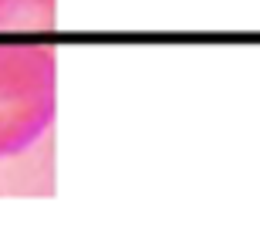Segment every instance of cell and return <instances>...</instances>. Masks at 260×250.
<instances>
[{"mask_svg": "<svg viewBox=\"0 0 260 250\" xmlns=\"http://www.w3.org/2000/svg\"><path fill=\"white\" fill-rule=\"evenodd\" d=\"M58 115V58L48 44H0V159L27 152Z\"/></svg>", "mask_w": 260, "mask_h": 250, "instance_id": "obj_1", "label": "cell"}, {"mask_svg": "<svg viewBox=\"0 0 260 250\" xmlns=\"http://www.w3.org/2000/svg\"><path fill=\"white\" fill-rule=\"evenodd\" d=\"M58 0H0V30H51Z\"/></svg>", "mask_w": 260, "mask_h": 250, "instance_id": "obj_2", "label": "cell"}]
</instances>
